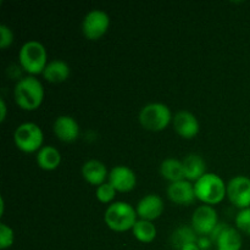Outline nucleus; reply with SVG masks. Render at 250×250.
<instances>
[{"label":"nucleus","instance_id":"nucleus-6","mask_svg":"<svg viewBox=\"0 0 250 250\" xmlns=\"http://www.w3.org/2000/svg\"><path fill=\"white\" fill-rule=\"evenodd\" d=\"M14 142L17 149L23 153H38L44 146L43 131L34 122H24L15 129Z\"/></svg>","mask_w":250,"mask_h":250},{"label":"nucleus","instance_id":"nucleus-4","mask_svg":"<svg viewBox=\"0 0 250 250\" xmlns=\"http://www.w3.org/2000/svg\"><path fill=\"white\" fill-rule=\"evenodd\" d=\"M19 62L28 76H37L43 73L48 65V53L41 42L28 41L21 46L19 51Z\"/></svg>","mask_w":250,"mask_h":250},{"label":"nucleus","instance_id":"nucleus-2","mask_svg":"<svg viewBox=\"0 0 250 250\" xmlns=\"http://www.w3.org/2000/svg\"><path fill=\"white\" fill-rule=\"evenodd\" d=\"M195 197L204 205H216L227 197V183L216 173L208 172L194 183Z\"/></svg>","mask_w":250,"mask_h":250},{"label":"nucleus","instance_id":"nucleus-5","mask_svg":"<svg viewBox=\"0 0 250 250\" xmlns=\"http://www.w3.org/2000/svg\"><path fill=\"white\" fill-rule=\"evenodd\" d=\"M139 124L144 129L150 132H161L172 124V112L170 107L163 103H150L139 111Z\"/></svg>","mask_w":250,"mask_h":250},{"label":"nucleus","instance_id":"nucleus-8","mask_svg":"<svg viewBox=\"0 0 250 250\" xmlns=\"http://www.w3.org/2000/svg\"><path fill=\"white\" fill-rule=\"evenodd\" d=\"M219 225L217 211L211 205H200L194 210L190 220V226L198 237L210 236Z\"/></svg>","mask_w":250,"mask_h":250},{"label":"nucleus","instance_id":"nucleus-19","mask_svg":"<svg viewBox=\"0 0 250 250\" xmlns=\"http://www.w3.org/2000/svg\"><path fill=\"white\" fill-rule=\"evenodd\" d=\"M216 250H241L243 238L241 232L234 227H226L215 242Z\"/></svg>","mask_w":250,"mask_h":250},{"label":"nucleus","instance_id":"nucleus-7","mask_svg":"<svg viewBox=\"0 0 250 250\" xmlns=\"http://www.w3.org/2000/svg\"><path fill=\"white\" fill-rule=\"evenodd\" d=\"M110 27V17L103 10H92L82 21L83 36L88 41H98L106 34Z\"/></svg>","mask_w":250,"mask_h":250},{"label":"nucleus","instance_id":"nucleus-17","mask_svg":"<svg viewBox=\"0 0 250 250\" xmlns=\"http://www.w3.org/2000/svg\"><path fill=\"white\" fill-rule=\"evenodd\" d=\"M42 75L44 80L50 83H62L70 76V66L66 61L60 59L51 60L49 61Z\"/></svg>","mask_w":250,"mask_h":250},{"label":"nucleus","instance_id":"nucleus-9","mask_svg":"<svg viewBox=\"0 0 250 250\" xmlns=\"http://www.w3.org/2000/svg\"><path fill=\"white\" fill-rule=\"evenodd\" d=\"M227 198L238 209L250 208V178L247 176H234L227 183Z\"/></svg>","mask_w":250,"mask_h":250},{"label":"nucleus","instance_id":"nucleus-15","mask_svg":"<svg viewBox=\"0 0 250 250\" xmlns=\"http://www.w3.org/2000/svg\"><path fill=\"white\" fill-rule=\"evenodd\" d=\"M109 172L110 171H107L105 164L95 159L85 161L82 166V176L85 182L97 187L106 182L109 178Z\"/></svg>","mask_w":250,"mask_h":250},{"label":"nucleus","instance_id":"nucleus-27","mask_svg":"<svg viewBox=\"0 0 250 250\" xmlns=\"http://www.w3.org/2000/svg\"><path fill=\"white\" fill-rule=\"evenodd\" d=\"M197 244L200 248V250H210L211 249V247L214 246V242L211 241V238H210L209 236L198 237Z\"/></svg>","mask_w":250,"mask_h":250},{"label":"nucleus","instance_id":"nucleus-29","mask_svg":"<svg viewBox=\"0 0 250 250\" xmlns=\"http://www.w3.org/2000/svg\"><path fill=\"white\" fill-rule=\"evenodd\" d=\"M181 250H200V248H199V247H198L197 242H195V243H190V244H187V246H185V247H183V248L181 249Z\"/></svg>","mask_w":250,"mask_h":250},{"label":"nucleus","instance_id":"nucleus-18","mask_svg":"<svg viewBox=\"0 0 250 250\" xmlns=\"http://www.w3.org/2000/svg\"><path fill=\"white\" fill-rule=\"evenodd\" d=\"M37 165L44 171H54L60 166L61 153L53 146H44L36 155Z\"/></svg>","mask_w":250,"mask_h":250},{"label":"nucleus","instance_id":"nucleus-11","mask_svg":"<svg viewBox=\"0 0 250 250\" xmlns=\"http://www.w3.org/2000/svg\"><path fill=\"white\" fill-rule=\"evenodd\" d=\"M172 126L176 133L183 139H193L200 131V125L194 114L189 111H178L173 116Z\"/></svg>","mask_w":250,"mask_h":250},{"label":"nucleus","instance_id":"nucleus-21","mask_svg":"<svg viewBox=\"0 0 250 250\" xmlns=\"http://www.w3.org/2000/svg\"><path fill=\"white\" fill-rule=\"evenodd\" d=\"M198 241V234L192 226H180L172 232L170 237V243L173 249L181 250L185 246L195 243Z\"/></svg>","mask_w":250,"mask_h":250},{"label":"nucleus","instance_id":"nucleus-12","mask_svg":"<svg viewBox=\"0 0 250 250\" xmlns=\"http://www.w3.org/2000/svg\"><path fill=\"white\" fill-rule=\"evenodd\" d=\"M166 195L171 203L176 205H183V207L193 204L194 200L197 199L194 185L187 180L170 183L166 189Z\"/></svg>","mask_w":250,"mask_h":250},{"label":"nucleus","instance_id":"nucleus-20","mask_svg":"<svg viewBox=\"0 0 250 250\" xmlns=\"http://www.w3.org/2000/svg\"><path fill=\"white\" fill-rule=\"evenodd\" d=\"M160 175L163 176L164 180L168 181L170 183L186 180L182 160L175 158L165 159L160 165Z\"/></svg>","mask_w":250,"mask_h":250},{"label":"nucleus","instance_id":"nucleus-24","mask_svg":"<svg viewBox=\"0 0 250 250\" xmlns=\"http://www.w3.org/2000/svg\"><path fill=\"white\" fill-rule=\"evenodd\" d=\"M234 224H236V229L241 233L250 236V208L239 210L238 214L236 215V219H234Z\"/></svg>","mask_w":250,"mask_h":250},{"label":"nucleus","instance_id":"nucleus-10","mask_svg":"<svg viewBox=\"0 0 250 250\" xmlns=\"http://www.w3.org/2000/svg\"><path fill=\"white\" fill-rule=\"evenodd\" d=\"M107 182L116 189L117 193H128L136 188L137 176L128 166L117 165L110 170Z\"/></svg>","mask_w":250,"mask_h":250},{"label":"nucleus","instance_id":"nucleus-25","mask_svg":"<svg viewBox=\"0 0 250 250\" xmlns=\"http://www.w3.org/2000/svg\"><path fill=\"white\" fill-rule=\"evenodd\" d=\"M15 242L14 229L5 224H0V249L11 248Z\"/></svg>","mask_w":250,"mask_h":250},{"label":"nucleus","instance_id":"nucleus-23","mask_svg":"<svg viewBox=\"0 0 250 250\" xmlns=\"http://www.w3.org/2000/svg\"><path fill=\"white\" fill-rule=\"evenodd\" d=\"M116 193V189L109 182H105L102 186H99V187H97L95 197L103 204H112L111 202L115 199Z\"/></svg>","mask_w":250,"mask_h":250},{"label":"nucleus","instance_id":"nucleus-16","mask_svg":"<svg viewBox=\"0 0 250 250\" xmlns=\"http://www.w3.org/2000/svg\"><path fill=\"white\" fill-rule=\"evenodd\" d=\"M185 167V178L189 182H197L207 172V163L198 154H189L182 160Z\"/></svg>","mask_w":250,"mask_h":250},{"label":"nucleus","instance_id":"nucleus-22","mask_svg":"<svg viewBox=\"0 0 250 250\" xmlns=\"http://www.w3.org/2000/svg\"><path fill=\"white\" fill-rule=\"evenodd\" d=\"M132 233H133V237L138 242L149 244L156 238L158 229H156V226L151 221L139 219L133 226V229H132Z\"/></svg>","mask_w":250,"mask_h":250},{"label":"nucleus","instance_id":"nucleus-1","mask_svg":"<svg viewBox=\"0 0 250 250\" xmlns=\"http://www.w3.org/2000/svg\"><path fill=\"white\" fill-rule=\"evenodd\" d=\"M44 87L36 76H26L17 81L14 88L15 103L24 111L39 109L44 100Z\"/></svg>","mask_w":250,"mask_h":250},{"label":"nucleus","instance_id":"nucleus-3","mask_svg":"<svg viewBox=\"0 0 250 250\" xmlns=\"http://www.w3.org/2000/svg\"><path fill=\"white\" fill-rule=\"evenodd\" d=\"M138 220L136 208L126 202L112 203L104 212L105 225L114 232L132 231Z\"/></svg>","mask_w":250,"mask_h":250},{"label":"nucleus","instance_id":"nucleus-26","mask_svg":"<svg viewBox=\"0 0 250 250\" xmlns=\"http://www.w3.org/2000/svg\"><path fill=\"white\" fill-rule=\"evenodd\" d=\"M14 43V32L6 24L0 26V48L6 49Z\"/></svg>","mask_w":250,"mask_h":250},{"label":"nucleus","instance_id":"nucleus-14","mask_svg":"<svg viewBox=\"0 0 250 250\" xmlns=\"http://www.w3.org/2000/svg\"><path fill=\"white\" fill-rule=\"evenodd\" d=\"M53 131L59 141L63 143H73L80 137V125L73 117L61 115L54 121Z\"/></svg>","mask_w":250,"mask_h":250},{"label":"nucleus","instance_id":"nucleus-13","mask_svg":"<svg viewBox=\"0 0 250 250\" xmlns=\"http://www.w3.org/2000/svg\"><path fill=\"white\" fill-rule=\"evenodd\" d=\"M164 210H165V204H164L163 198L154 193L142 198L136 207L138 219L151 222L154 220H158L163 215Z\"/></svg>","mask_w":250,"mask_h":250},{"label":"nucleus","instance_id":"nucleus-28","mask_svg":"<svg viewBox=\"0 0 250 250\" xmlns=\"http://www.w3.org/2000/svg\"><path fill=\"white\" fill-rule=\"evenodd\" d=\"M7 116V106L4 98H0V122H4Z\"/></svg>","mask_w":250,"mask_h":250}]
</instances>
